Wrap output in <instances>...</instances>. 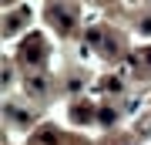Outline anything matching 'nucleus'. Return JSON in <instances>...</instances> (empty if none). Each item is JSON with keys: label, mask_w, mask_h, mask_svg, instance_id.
Returning a JSON list of instances; mask_svg holds the SVG:
<instances>
[{"label": "nucleus", "mask_w": 151, "mask_h": 145, "mask_svg": "<svg viewBox=\"0 0 151 145\" xmlns=\"http://www.w3.org/2000/svg\"><path fill=\"white\" fill-rule=\"evenodd\" d=\"M27 91L30 95H44V78H30L27 81Z\"/></svg>", "instance_id": "39448f33"}, {"label": "nucleus", "mask_w": 151, "mask_h": 145, "mask_svg": "<svg viewBox=\"0 0 151 145\" xmlns=\"http://www.w3.org/2000/svg\"><path fill=\"white\" fill-rule=\"evenodd\" d=\"M34 145H60L57 128H40V132H37V138H34Z\"/></svg>", "instance_id": "f03ea898"}, {"label": "nucleus", "mask_w": 151, "mask_h": 145, "mask_svg": "<svg viewBox=\"0 0 151 145\" xmlns=\"http://www.w3.org/2000/svg\"><path fill=\"white\" fill-rule=\"evenodd\" d=\"M141 31H148V34H151V17H145V20H141Z\"/></svg>", "instance_id": "0eeeda50"}, {"label": "nucleus", "mask_w": 151, "mask_h": 145, "mask_svg": "<svg viewBox=\"0 0 151 145\" xmlns=\"http://www.w3.org/2000/svg\"><path fill=\"white\" fill-rule=\"evenodd\" d=\"M145 58H148V64H151V51H148V54H145Z\"/></svg>", "instance_id": "6e6552de"}, {"label": "nucleus", "mask_w": 151, "mask_h": 145, "mask_svg": "<svg viewBox=\"0 0 151 145\" xmlns=\"http://www.w3.org/2000/svg\"><path fill=\"white\" fill-rule=\"evenodd\" d=\"M24 20H27V14H24V10H20V14H14V17H7V31H14V27H20Z\"/></svg>", "instance_id": "423d86ee"}, {"label": "nucleus", "mask_w": 151, "mask_h": 145, "mask_svg": "<svg viewBox=\"0 0 151 145\" xmlns=\"http://www.w3.org/2000/svg\"><path fill=\"white\" fill-rule=\"evenodd\" d=\"M50 20H54L57 27H60V31H70V27H74V14H60V10H50Z\"/></svg>", "instance_id": "7ed1b4c3"}, {"label": "nucleus", "mask_w": 151, "mask_h": 145, "mask_svg": "<svg viewBox=\"0 0 151 145\" xmlns=\"http://www.w3.org/2000/svg\"><path fill=\"white\" fill-rule=\"evenodd\" d=\"M7 118H10L14 125H27V122H30V118H27V115H24V111H20V108H7Z\"/></svg>", "instance_id": "20e7f679"}, {"label": "nucleus", "mask_w": 151, "mask_h": 145, "mask_svg": "<svg viewBox=\"0 0 151 145\" xmlns=\"http://www.w3.org/2000/svg\"><path fill=\"white\" fill-rule=\"evenodd\" d=\"M20 58L27 61V64H40V61H44V41L37 37V34H30V37L24 41V47H20Z\"/></svg>", "instance_id": "f257e3e1"}]
</instances>
